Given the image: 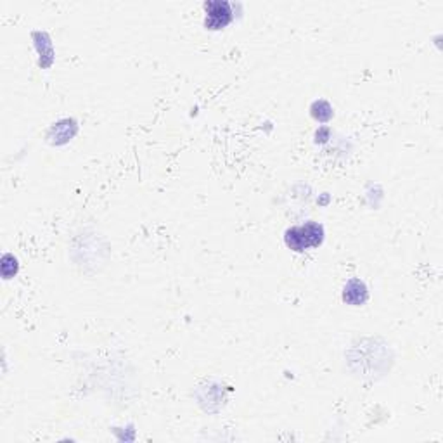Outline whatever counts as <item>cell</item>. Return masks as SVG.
<instances>
[{
    "instance_id": "obj_1",
    "label": "cell",
    "mask_w": 443,
    "mask_h": 443,
    "mask_svg": "<svg viewBox=\"0 0 443 443\" xmlns=\"http://www.w3.org/2000/svg\"><path fill=\"white\" fill-rule=\"evenodd\" d=\"M286 246L293 251H305L317 248L324 241V227L317 222H307L286 231Z\"/></svg>"
},
{
    "instance_id": "obj_2",
    "label": "cell",
    "mask_w": 443,
    "mask_h": 443,
    "mask_svg": "<svg viewBox=\"0 0 443 443\" xmlns=\"http://www.w3.org/2000/svg\"><path fill=\"white\" fill-rule=\"evenodd\" d=\"M206 26L212 30H220L227 26L232 19L231 4L227 2H208L206 4Z\"/></svg>"
},
{
    "instance_id": "obj_3",
    "label": "cell",
    "mask_w": 443,
    "mask_h": 443,
    "mask_svg": "<svg viewBox=\"0 0 443 443\" xmlns=\"http://www.w3.org/2000/svg\"><path fill=\"white\" fill-rule=\"evenodd\" d=\"M343 298L351 305H362L368 300V288H365V284L362 281L353 279V281H350L348 284H346Z\"/></svg>"
}]
</instances>
